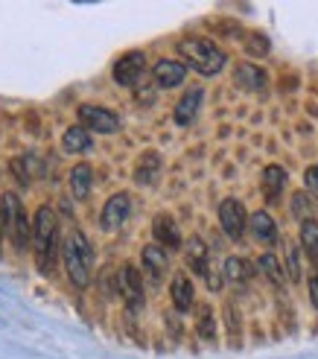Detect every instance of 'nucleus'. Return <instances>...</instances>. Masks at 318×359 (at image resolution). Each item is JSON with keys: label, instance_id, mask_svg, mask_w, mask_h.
<instances>
[{"label": "nucleus", "instance_id": "f03ea898", "mask_svg": "<svg viewBox=\"0 0 318 359\" xmlns=\"http://www.w3.org/2000/svg\"><path fill=\"white\" fill-rule=\"evenodd\" d=\"M179 56L184 59L187 70H196L199 76H216L225 70L228 56L219 44L210 39H184L179 41Z\"/></svg>", "mask_w": 318, "mask_h": 359}, {"label": "nucleus", "instance_id": "cd10ccee", "mask_svg": "<svg viewBox=\"0 0 318 359\" xmlns=\"http://www.w3.org/2000/svg\"><path fill=\"white\" fill-rule=\"evenodd\" d=\"M245 50H249L251 56H266V53H269V39H266V35H260V32H251Z\"/></svg>", "mask_w": 318, "mask_h": 359}, {"label": "nucleus", "instance_id": "f8f14e48", "mask_svg": "<svg viewBox=\"0 0 318 359\" xmlns=\"http://www.w3.org/2000/svg\"><path fill=\"white\" fill-rule=\"evenodd\" d=\"M152 76L158 82V88H179L184 79H187V65L179 62V59H161L155 67H152Z\"/></svg>", "mask_w": 318, "mask_h": 359}, {"label": "nucleus", "instance_id": "a878e982", "mask_svg": "<svg viewBox=\"0 0 318 359\" xmlns=\"http://www.w3.org/2000/svg\"><path fill=\"white\" fill-rule=\"evenodd\" d=\"M292 217H295L298 222L312 219V202H310L307 190H301V193H295V196H292Z\"/></svg>", "mask_w": 318, "mask_h": 359}, {"label": "nucleus", "instance_id": "20e7f679", "mask_svg": "<svg viewBox=\"0 0 318 359\" xmlns=\"http://www.w3.org/2000/svg\"><path fill=\"white\" fill-rule=\"evenodd\" d=\"M111 76L120 88H137L140 82L146 79V53L140 50H129L126 56H120L114 62V70Z\"/></svg>", "mask_w": 318, "mask_h": 359}, {"label": "nucleus", "instance_id": "1a4fd4ad", "mask_svg": "<svg viewBox=\"0 0 318 359\" xmlns=\"http://www.w3.org/2000/svg\"><path fill=\"white\" fill-rule=\"evenodd\" d=\"M129 213H132V196H129V193H114L111 199L102 205V213H99V225H102V231L114 234L117 228L126 225Z\"/></svg>", "mask_w": 318, "mask_h": 359}, {"label": "nucleus", "instance_id": "bb28decb", "mask_svg": "<svg viewBox=\"0 0 318 359\" xmlns=\"http://www.w3.org/2000/svg\"><path fill=\"white\" fill-rule=\"evenodd\" d=\"M286 278L292 283L301 280V251H298V245H289L286 248Z\"/></svg>", "mask_w": 318, "mask_h": 359}, {"label": "nucleus", "instance_id": "6ab92c4d", "mask_svg": "<svg viewBox=\"0 0 318 359\" xmlns=\"http://www.w3.org/2000/svg\"><path fill=\"white\" fill-rule=\"evenodd\" d=\"M62 147H64L67 155H82V152H88L94 147V137L85 126H70V129L64 132V137H62Z\"/></svg>", "mask_w": 318, "mask_h": 359}, {"label": "nucleus", "instance_id": "2f4dec72", "mask_svg": "<svg viewBox=\"0 0 318 359\" xmlns=\"http://www.w3.org/2000/svg\"><path fill=\"white\" fill-rule=\"evenodd\" d=\"M0 237H4V225H0Z\"/></svg>", "mask_w": 318, "mask_h": 359}, {"label": "nucleus", "instance_id": "c85d7f7f", "mask_svg": "<svg viewBox=\"0 0 318 359\" xmlns=\"http://www.w3.org/2000/svg\"><path fill=\"white\" fill-rule=\"evenodd\" d=\"M304 190L312 196V199H318V164H312V167L304 172Z\"/></svg>", "mask_w": 318, "mask_h": 359}, {"label": "nucleus", "instance_id": "2eb2a0df", "mask_svg": "<svg viewBox=\"0 0 318 359\" xmlns=\"http://www.w3.org/2000/svg\"><path fill=\"white\" fill-rule=\"evenodd\" d=\"M170 298H172V307L179 313H190L193 310V301H196V290H193V280L187 275H175L170 283Z\"/></svg>", "mask_w": 318, "mask_h": 359}, {"label": "nucleus", "instance_id": "39448f33", "mask_svg": "<svg viewBox=\"0 0 318 359\" xmlns=\"http://www.w3.org/2000/svg\"><path fill=\"white\" fill-rule=\"evenodd\" d=\"M79 126H85L88 132H97V135H114L120 132V117L105 109V105H94V102H85L79 105Z\"/></svg>", "mask_w": 318, "mask_h": 359}, {"label": "nucleus", "instance_id": "393cba45", "mask_svg": "<svg viewBox=\"0 0 318 359\" xmlns=\"http://www.w3.org/2000/svg\"><path fill=\"white\" fill-rule=\"evenodd\" d=\"M199 336L205 339V342H216V318H214V310L207 307V304H202L199 307V325H196Z\"/></svg>", "mask_w": 318, "mask_h": 359}, {"label": "nucleus", "instance_id": "f257e3e1", "mask_svg": "<svg viewBox=\"0 0 318 359\" xmlns=\"http://www.w3.org/2000/svg\"><path fill=\"white\" fill-rule=\"evenodd\" d=\"M32 248H35V257H39V269L44 275H50L53 263H56V255H59V222H56V213H53L50 205H41L35 210Z\"/></svg>", "mask_w": 318, "mask_h": 359}, {"label": "nucleus", "instance_id": "c756f323", "mask_svg": "<svg viewBox=\"0 0 318 359\" xmlns=\"http://www.w3.org/2000/svg\"><path fill=\"white\" fill-rule=\"evenodd\" d=\"M225 316H228V330H231V339H237V333H240V325H237V313H234V304H228L225 307Z\"/></svg>", "mask_w": 318, "mask_h": 359}, {"label": "nucleus", "instance_id": "423d86ee", "mask_svg": "<svg viewBox=\"0 0 318 359\" xmlns=\"http://www.w3.org/2000/svg\"><path fill=\"white\" fill-rule=\"evenodd\" d=\"M117 286H120V295H123V301H126V307L132 310V313H137V310H144V275L137 272L134 266H123L120 269V275H117Z\"/></svg>", "mask_w": 318, "mask_h": 359}, {"label": "nucleus", "instance_id": "7c9ffc66", "mask_svg": "<svg viewBox=\"0 0 318 359\" xmlns=\"http://www.w3.org/2000/svg\"><path fill=\"white\" fill-rule=\"evenodd\" d=\"M310 304L318 310V272L310 278Z\"/></svg>", "mask_w": 318, "mask_h": 359}, {"label": "nucleus", "instance_id": "0eeeda50", "mask_svg": "<svg viewBox=\"0 0 318 359\" xmlns=\"http://www.w3.org/2000/svg\"><path fill=\"white\" fill-rule=\"evenodd\" d=\"M140 266H144V278L152 286H158L170 272V251L161 248L158 243H149V245H144V251H140Z\"/></svg>", "mask_w": 318, "mask_h": 359}, {"label": "nucleus", "instance_id": "dca6fc26", "mask_svg": "<svg viewBox=\"0 0 318 359\" xmlns=\"http://www.w3.org/2000/svg\"><path fill=\"white\" fill-rule=\"evenodd\" d=\"M234 79H237V85L242 88V91H251V94L266 91V85H269L266 70L257 67V65H240L237 74H234Z\"/></svg>", "mask_w": 318, "mask_h": 359}, {"label": "nucleus", "instance_id": "4be33fe9", "mask_svg": "<svg viewBox=\"0 0 318 359\" xmlns=\"http://www.w3.org/2000/svg\"><path fill=\"white\" fill-rule=\"evenodd\" d=\"M222 278H228V283H234V286H245L254 278V272L242 257H228L225 269H222Z\"/></svg>", "mask_w": 318, "mask_h": 359}, {"label": "nucleus", "instance_id": "9d476101", "mask_svg": "<svg viewBox=\"0 0 318 359\" xmlns=\"http://www.w3.org/2000/svg\"><path fill=\"white\" fill-rule=\"evenodd\" d=\"M202 102H205V88H199V85L187 88V91H184V97H181L179 102H175L172 120L179 123V126H190L193 120L199 117V111H202Z\"/></svg>", "mask_w": 318, "mask_h": 359}, {"label": "nucleus", "instance_id": "f3484780", "mask_svg": "<svg viewBox=\"0 0 318 359\" xmlns=\"http://www.w3.org/2000/svg\"><path fill=\"white\" fill-rule=\"evenodd\" d=\"M67 187H70V196L76 202H85L91 196V187H94V170L88 164H76L70 170V178H67Z\"/></svg>", "mask_w": 318, "mask_h": 359}, {"label": "nucleus", "instance_id": "aec40b11", "mask_svg": "<svg viewBox=\"0 0 318 359\" xmlns=\"http://www.w3.org/2000/svg\"><path fill=\"white\" fill-rule=\"evenodd\" d=\"M158 175H161V155L158 152H144L137 161V170H134V182L137 184H155Z\"/></svg>", "mask_w": 318, "mask_h": 359}, {"label": "nucleus", "instance_id": "9b49d317", "mask_svg": "<svg viewBox=\"0 0 318 359\" xmlns=\"http://www.w3.org/2000/svg\"><path fill=\"white\" fill-rule=\"evenodd\" d=\"M152 237L167 251H175L181 245V231H179V225H175V219L170 217V213H158V217L152 219Z\"/></svg>", "mask_w": 318, "mask_h": 359}, {"label": "nucleus", "instance_id": "a211bd4d", "mask_svg": "<svg viewBox=\"0 0 318 359\" xmlns=\"http://www.w3.org/2000/svg\"><path fill=\"white\" fill-rule=\"evenodd\" d=\"M289 184V175L284 167H277V164H269L266 170H263V193H266V199L269 202H277L280 196H284Z\"/></svg>", "mask_w": 318, "mask_h": 359}, {"label": "nucleus", "instance_id": "ddd939ff", "mask_svg": "<svg viewBox=\"0 0 318 359\" xmlns=\"http://www.w3.org/2000/svg\"><path fill=\"white\" fill-rule=\"evenodd\" d=\"M184 260L190 266V272H196L199 278H210V255H207V245L202 237H190L184 245Z\"/></svg>", "mask_w": 318, "mask_h": 359}, {"label": "nucleus", "instance_id": "5701e85b", "mask_svg": "<svg viewBox=\"0 0 318 359\" xmlns=\"http://www.w3.org/2000/svg\"><path fill=\"white\" fill-rule=\"evenodd\" d=\"M257 269H260V272L269 278V283H275V286H284V280H286V272H284V266H280L277 255H272V251H266V255H260V260H257Z\"/></svg>", "mask_w": 318, "mask_h": 359}, {"label": "nucleus", "instance_id": "4468645a", "mask_svg": "<svg viewBox=\"0 0 318 359\" xmlns=\"http://www.w3.org/2000/svg\"><path fill=\"white\" fill-rule=\"evenodd\" d=\"M249 231H251V237L263 245H275L277 243V222L272 219V213L266 210H257L249 217Z\"/></svg>", "mask_w": 318, "mask_h": 359}, {"label": "nucleus", "instance_id": "412c9836", "mask_svg": "<svg viewBox=\"0 0 318 359\" xmlns=\"http://www.w3.org/2000/svg\"><path fill=\"white\" fill-rule=\"evenodd\" d=\"M21 213H24V205H21V199H18V193L0 196V225H4V234H9Z\"/></svg>", "mask_w": 318, "mask_h": 359}, {"label": "nucleus", "instance_id": "b1692460", "mask_svg": "<svg viewBox=\"0 0 318 359\" xmlns=\"http://www.w3.org/2000/svg\"><path fill=\"white\" fill-rule=\"evenodd\" d=\"M301 248L307 251V257L318 263V222L307 219L301 222Z\"/></svg>", "mask_w": 318, "mask_h": 359}, {"label": "nucleus", "instance_id": "6e6552de", "mask_svg": "<svg viewBox=\"0 0 318 359\" xmlns=\"http://www.w3.org/2000/svg\"><path fill=\"white\" fill-rule=\"evenodd\" d=\"M219 225L231 240H242V234L249 231V213H245L240 199H222L219 205Z\"/></svg>", "mask_w": 318, "mask_h": 359}, {"label": "nucleus", "instance_id": "7ed1b4c3", "mask_svg": "<svg viewBox=\"0 0 318 359\" xmlns=\"http://www.w3.org/2000/svg\"><path fill=\"white\" fill-rule=\"evenodd\" d=\"M62 260H64V272L67 280L76 286V290H85L91 283V269H94V248L88 243V237L82 231H70V237L62 245Z\"/></svg>", "mask_w": 318, "mask_h": 359}]
</instances>
